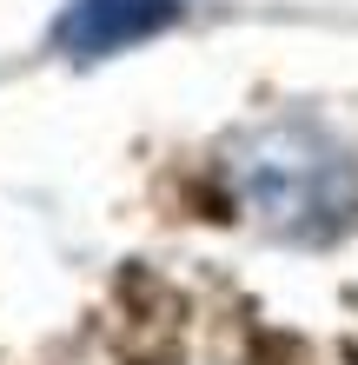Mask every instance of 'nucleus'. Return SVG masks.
Here are the masks:
<instances>
[{
	"instance_id": "1",
	"label": "nucleus",
	"mask_w": 358,
	"mask_h": 365,
	"mask_svg": "<svg viewBox=\"0 0 358 365\" xmlns=\"http://www.w3.org/2000/svg\"><path fill=\"white\" fill-rule=\"evenodd\" d=\"M179 14H186V0H67L53 47L67 60H107L120 47H139V40L166 34Z\"/></svg>"
}]
</instances>
